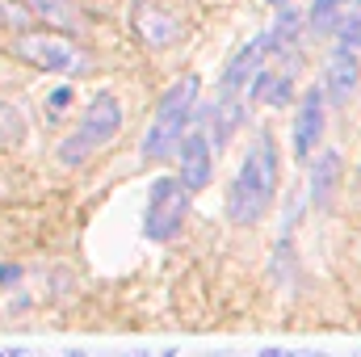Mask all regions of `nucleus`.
I'll return each instance as SVG.
<instances>
[{"label": "nucleus", "mask_w": 361, "mask_h": 357, "mask_svg": "<svg viewBox=\"0 0 361 357\" xmlns=\"http://www.w3.org/2000/svg\"><path fill=\"white\" fill-rule=\"evenodd\" d=\"M118 131H122V101H118L109 89L92 92L89 105H85V114H80V126H76V135L89 143L92 152H97V147L114 143V139H118Z\"/></svg>", "instance_id": "6"}, {"label": "nucleus", "mask_w": 361, "mask_h": 357, "mask_svg": "<svg viewBox=\"0 0 361 357\" xmlns=\"http://www.w3.org/2000/svg\"><path fill=\"white\" fill-rule=\"evenodd\" d=\"M189 198H193V189L180 181V173H164V177L152 181V189H147V210H143V236L152 240V244H169L173 236L180 231V223H185V214H189Z\"/></svg>", "instance_id": "4"}, {"label": "nucleus", "mask_w": 361, "mask_h": 357, "mask_svg": "<svg viewBox=\"0 0 361 357\" xmlns=\"http://www.w3.org/2000/svg\"><path fill=\"white\" fill-rule=\"evenodd\" d=\"M345 21H349V25L341 30V42H345V47H353V42H361V17L353 13V17H345Z\"/></svg>", "instance_id": "18"}, {"label": "nucleus", "mask_w": 361, "mask_h": 357, "mask_svg": "<svg viewBox=\"0 0 361 357\" xmlns=\"http://www.w3.org/2000/svg\"><path fill=\"white\" fill-rule=\"evenodd\" d=\"M341 4H349V0H315V4L307 8V21H311L315 30H324V25L341 13Z\"/></svg>", "instance_id": "15"}, {"label": "nucleus", "mask_w": 361, "mask_h": 357, "mask_svg": "<svg viewBox=\"0 0 361 357\" xmlns=\"http://www.w3.org/2000/svg\"><path fill=\"white\" fill-rule=\"evenodd\" d=\"M55 156H59V164H68V169H80V164L92 156V147L80 139V135H76V131H72V135H68V139L55 147Z\"/></svg>", "instance_id": "14"}, {"label": "nucleus", "mask_w": 361, "mask_h": 357, "mask_svg": "<svg viewBox=\"0 0 361 357\" xmlns=\"http://www.w3.org/2000/svg\"><path fill=\"white\" fill-rule=\"evenodd\" d=\"M130 357H147V353H130Z\"/></svg>", "instance_id": "26"}, {"label": "nucleus", "mask_w": 361, "mask_h": 357, "mask_svg": "<svg viewBox=\"0 0 361 357\" xmlns=\"http://www.w3.org/2000/svg\"><path fill=\"white\" fill-rule=\"evenodd\" d=\"M0 357H21V349H13V353H0Z\"/></svg>", "instance_id": "25"}, {"label": "nucleus", "mask_w": 361, "mask_h": 357, "mask_svg": "<svg viewBox=\"0 0 361 357\" xmlns=\"http://www.w3.org/2000/svg\"><path fill=\"white\" fill-rule=\"evenodd\" d=\"M135 25H139V34H143L147 47H173V42H180V34H185L180 17L164 13V8H156V4H139Z\"/></svg>", "instance_id": "10"}, {"label": "nucleus", "mask_w": 361, "mask_h": 357, "mask_svg": "<svg viewBox=\"0 0 361 357\" xmlns=\"http://www.w3.org/2000/svg\"><path fill=\"white\" fill-rule=\"evenodd\" d=\"M177 160H180V181H185L193 193L210 185V177H214V147H210V139H206L202 131H193V135L180 139Z\"/></svg>", "instance_id": "9"}, {"label": "nucleus", "mask_w": 361, "mask_h": 357, "mask_svg": "<svg viewBox=\"0 0 361 357\" xmlns=\"http://www.w3.org/2000/svg\"><path fill=\"white\" fill-rule=\"evenodd\" d=\"M273 198H277V143L273 135H257V143L248 147L240 173L227 189V219L240 227H252L269 214Z\"/></svg>", "instance_id": "1"}, {"label": "nucleus", "mask_w": 361, "mask_h": 357, "mask_svg": "<svg viewBox=\"0 0 361 357\" xmlns=\"http://www.w3.org/2000/svg\"><path fill=\"white\" fill-rule=\"evenodd\" d=\"M357 4H361V0H357Z\"/></svg>", "instance_id": "27"}, {"label": "nucleus", "mask_w": 361, "mask_h": 357, "mask_svg": "<svg viewBox=\"0 0 361 357\" xmlns=\"http://www.w3.org/2000/svg\"><path fill=\"white\" fill-rule=\"evenodd\" d=\"M68 357H89L85 349H68Z\"/></svg>", "instance_id": "22"}, {"label": "nucleus", "mask_w": 361, "mask_h": 357, "mask_svg": "<svg viewBox=\"0 0 361 357\" xmlns=\"http://www.w3.org/2000/svg\"><path fill=\"white\" fill-rule=\"evenodd\" d=\"M13 55L30 68H42V72H55V76H76V72H89V55L85 47H76L68 34L59 30H30V34H17L13 38Z\"/></svg>", "instance_id": "3"}, {"label": "nucleus", "mask_w": 361, "mask_h": 357, "mask_svg": "<svg viewBox=\"0 0 361 357\" xmlns=\"http://www.w3.org/2000/svg\"><path fill=\"white\" fill-rule=\"evenodd\" d=\"M38 21H47V25H55V30H63V34H72V30H80L85 25V17H80V8L72 4V0H21Z\"/></svg>", "instance_id": "11"}, {"label": "nucleus", "mask_w": 361, "mask_h": 357, "mask_svg": "<svg viewBox=\"0 0 361 357\" xmlns=\"http://www.w3.org/2000/svg\"><path fill=\"white\" fill-rule=\"evenodd\" d=\"M265 51H273L269 34H257L252 42H244V47L231 55V63H227V72H223V85H219V101H231L240 89L252 85V76H257L261 63H265Z\"/></svg>", "instance_id": "7"}, {"label": "nucleus", "mask_w": 361, "mask_h": 357, "mask_svg": "<svg viewBox=\"0 0 361 357\" xmlns=\"http://www.w3.org/2000/svg\"><path fill=\"white\" fill-rule=\"evenodd\" d=\"M361 85V55L357 47H336L332 55H328V63H324V92L332 97V101H349Z\"/></svg>", "instance_id": "8"}, {"label": "nucleus", "mask_w": 361, "mask_h": 357, "mask_svg": "<svg viewBox=\"0 0 361 357\" xmlns=\"http://www.w3.org/2000/svg\"><path fill=\"white\" fill-rule=\"evenodd\" d=\"M68 101H72V89H68V85H63V89H55V92H51V109H63Z\"/></svg>", "instance_id": "19"}, {"label": "nucleus", "mask_w": 361, "mask_h": 357, "mask_svg": "<svg viewBox=\"0 0 361 357\" xmlns=\"http://www.w3.org/2000/svg\"><path fill=\"white\" fill-rule=\"evenodd\" d=\"M261 357H319V353H290V349H261Z\"/></svg>", "instance_id": "20"}, {"label": "nucleus", "mask_w": 361, "mask_h": 357, "mask_svg": "<svg viewBox=\"0 0 361 357\" xmlns=\"http://www.w3.org/2000/svg\"><path fill=\"white\" fill-rule=\"evenodd\" d=\"M197 92H202V80H197L193 72L164 89V97L156 101V114H152L147 131H143V160H169V156L180 147L185 131L193 126Z\"/></svg>", "instance_id": "2"}, {"label": "nucleus", "mask_w": 361, "mask_h": 357, "mask_svg": "<svg viewBox=\"0 0 361 357\" xmlns=\"http://www.w3.org/2000/svg\"><path fill=\"white\" fill-rule=\"evenodd\" d=\"M273 8H286V4H290V0H269Z\"/></svg>", "instance_id": "23"}, {"label": "nucleus", "mask_w": 361, "mask_h": 357, "mask_svg": "<svg viewBox=\"0 0 361 357\" xmlns=\"http://www.w3.org/2000/svg\"><path fill=\"white\" fill-rule=\"evenodd\" d=\"M34 13L25 4H13V0H0V25H25Z\"/></svg>", "instance_id": "17"}, {"label": "nucleus", "mask_w": 361, "mask_h": 357, "mask_svg": "<svg viewBox=\"0 0 361 357\" xmlns=\"http://www.w3.org/2000/svg\"><path fill=\"white\" fill-rule=\"evenodd\" d=\"M324 89H307L298 109H294V126H290V152L298 164L319 156V139H324Z\"/></svg>", "instance_id": "5"}, {"label": "nucleus", "mask_w": 361, "mask_h": 357, "mask_svg": "<svg viewBox=\"0 0 361 357\" xmlns=\"http://www.w3.org/2000/svg\"><path fill=\"white\" fill-rule=\"evenodd\" d=\"M25 139V118L13 101L0 97V143H21Z\"/></svg>", "instance_id": "13"}, {"label": "nucleus", "mask_w": 361, "mask_h": 357, "mask_svg": "<svg viewBox=\"0 0 361 357\" xmlns=\"http://www.w3.org/2000/svg\"><path fill=\"white\" fill-rule=\"evenodd\" d=\"M294 30H298V13H294V8H281L277 25L269 30V42H273V47H277V42H286V38H290Z\"/></svg>", "instance_id": "16"}, {"label": "nucleus", "mask_w": 361, "mask_h": 357, "mask_svg": "<svg viewBox=\"0 0 361 357\" xmlns=\"http://www.w3.org/2000/svg\"><path fill=\"white\" fill-rule=\"evenodd\" d=\"M17 273H21V269H17V265H0V282H13Z\"/></svg>", "instance_id": "21"}, {"label": "nucleus", "mask_w": 361, "mask_h": 357, "mask_svg": "<svg viewBox=\"0 0 361 357\" xmlns=\"http://www.w3.org/2000/svg\"><path fill=\"white\" fill-rule=\"evenodd\" d=\"M160 357H177V349H164V353H160Z\"/></svg>", "instance_id": "24"}, {"label": "nucleus", "mask_w": 361, "mask_h": 357, "mask_svg": "<svg viewBox=\"0 0 361 357\" xmlns=\"http://www.w3.org/2000/svg\"><path fill=\"white\" fill-rule=\"evenodd\" d=\"M336 181H341V156H336V152H319L315 164H311V202L324 206V202L332 198Z\"/></svg>", "instance_id": "12"}]
</instances>
